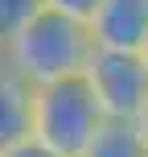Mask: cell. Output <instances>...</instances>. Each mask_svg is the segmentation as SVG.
<instances>
[{"label":"cell","mask_w":148,"mask_h":157,"mask_svg":"<svg viewBox=\"0 0 148 157\" xmlns=\"http://www.w3.org/2000/svg\"><path fill=\"white\" fill-rule=\"evenodd\" d=\"M132 124H136V132H140V141H144V149H148V103L140 108V116H136Z\"/></svg>","instance_id":"10"},{"label":"cell","mask_w":148,"mask_h":157,"mask_svg":"<svg viewBox=\"0 0 148 157\" xmlns=\"http://www.w3.org/2000/svg\"><path fill=\"white\" fill-rule=\"evenodd\" d=\"M29 136V87L0 71V153Z\"/></svg>","instance_id":"5"},{"label":"cell","mask_w":148,"mask_h":157,"mask_svg":"<svg viewBox=\"0 0 148 157\" xmlns=\"http://www.w3.org/2000/svg\"><path fill=\"white\" fill-rule=\"evenodd\" d=\"M136 58H140V62H144V71H148V37H144V46L136 50Z\"/></svg>","instance_id":"11"},{"label":"cell","mask_w":148,"mask_h":157,"mask_svg":"<svg viewBox=\"0 0 148 157\" xmlns=\"http://www.w3.org/2000/svg\"><path fill=\"white\" fill-rule=\"evenodd\" d=\"M33 8H37V0H0V37L13 33L16 25L33 13Z\"/></svg>","instance_id":"7"},{"label":"cell","mask_w":148,"mask_h":157,"mask_svg":"<svg viewBox=\"0 0 148 157\" xmlns=\"http://www.w3.org/2000/svg\"><path fill=\"white\" fill-rule=\"evenodd\" d=\"M82 83L91 91L103 120H136L148 103V71L136 54L115 50H91L82 66Z\"/></svg>","instance_id":"3"},{"label":"cell","mask_w":148,"mask_h":157,"mask_svg":"<svg viewBox=\"0 0 148 157\" xmlns=\"http://www.w3.org/2000/svg\"><path fill=\"white\" fill-rule=\"evenodd\" d=\"M0 71H4V37H0Z\"/></svg>","instance_id":"12"},{"label":"cell","mask_w":148,"mask_h":157,"mask_svg":"<svg viewBox=\"0 0 148 157\" xmlns=\"http://www.w3.org/2000/svg\"><path fill=\"white\" fill-rule=\"evenodd\" d=\"M0 157H54V153H49L45 145H37V141H33V136H25V141L8 145V149L0 153Z\"/></svg>","instance_id":"9"},{"label":"cell","mask_w":148,"mask_h":157,"mask_svg":"<svg viewBox=\"0 0 148 157\" xmlns=\"http://www.w3.org/2000/svg\"><path fill=\"white\" fill-rule=\"evenodd\" d=\"M99 124L103 112L95 108L82 75L29 87V136L54 157H78Z\"/></svg>","instance_id":"2"},{"label":"cell","mask_w":148,"mask_h":157,"mask_svg":"<svg viewBox=\"0 0 148 157\" xmlns=\"http://www.w3.org/2000/svg\"><path fill=\"white\" fill-rule=\"evenodd\" d=\"M95 50H115V54H136L148 37V0H99L86 17Z\"/></svg>","instance_id":"4"},{"label":"cell","mask_w":148,"mask_h":157,"mask_svg":"<svg viewBox=\"0 0 148 157\" xmlns=\"http://www.w3.org/2000/svg\"><path fill=\"white\" fill-rule=\"evenodd\" d=\"M37 4L49 8V13H62V17H70V21H82L86 25V17L95 13L99 0H37Z\"/></svg>","instance_id":"8"},{"label":"cell","mask_w":148,"mask_h":157,"mask_svg":"<svg viewBox=\"0 0 148 157\" xmlns=\"http://www.w3.org/2000/svg\"><path fill=\"white\" fill-rule=\"evenodd\" d=\"M78 157H148L132 120H103Z\"/></svg>","instance_id":"6"},{"label":"cell","mask_w":148,"mask_h":157,"mask_svg":"<svg viewBox=\"0 0 148 157\" xmlns=\"http://www.w3.org/2000/svg\"><path fill=\"white\" fill-rule=\"evenodd\" d=\"M91 50L95 46L82 21H70L37 4L13 33H4V71L16 75L25 87H41L82 75Z\"/></svg>","instance_id":"1"}]
</instances>
